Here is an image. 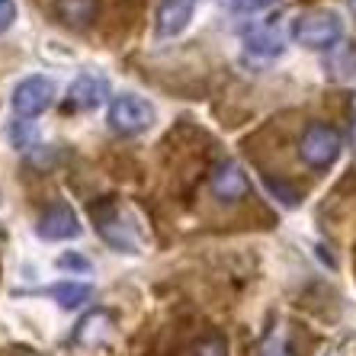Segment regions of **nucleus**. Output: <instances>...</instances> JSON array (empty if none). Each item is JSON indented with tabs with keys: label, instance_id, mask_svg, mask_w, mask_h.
Here are the masks:
<instances>
[{
	"label": "nucleus",
	"instance_id": "obj_5",
	"mask_svg": "<svg viewBox=\"0 0 356 356\" xmlns=\"http://www.w3.org/2000/svg\"><path fill=\"white\" fill-rule=\"evenodd\" d=\"M93 222H97L99 234L116 250H125V254H135V250H138V238H135V232L129 225H122V209H119L116 202L93 206Z\"/></svg>",
	"mask_w": 356,
	"mask_h": 356
},
{
	"label": "nucleus",
	"instance_id": "obj_13",
	"mask_svg": "<svg viewBox=\"0 0 356 356\" xmlns=\"http://www.w3.org/2000/svg\"><path fill=\"white\" fill-rule=\"evenodd\" d=\"M193 356H228V343L222 337H206L196 343Z\"/></svg>",
	"mask_w": 356,
	"mask_h": 356
},
{
	"label": "nucleus",
	"instance_id": "obj_17",
	"mask_svg": "<svg viewBox=\"0 0 356 356\" xmlns=\"http://www.w3.org/2000/svg\"><path fill=\"white\" fill-rule=\"evenodd\" d=\"M58 266H61V270H81V273H87V270H90V260L77 257V254H61Z\"/></svg>",
	"mask_w": 356,
	"mask_h": 356
},
{
	"label": "nucleus",
	"instance_id": "obj_3",
	"mask_svg": "<svg viewBox=\"0 0 356 356\" xmlns=\"http://www.w3.org/2000/svg\"><path fill=\"white\" fill-rule=\"evenodd\" d=\"M154 119H158L154 106L145 97H135V93H122V97H116L109 103V125L119 135L148 132L151 125H154Z\"/></svg>",
	"mask_w": 356,
	"mask_h": 356
},
{
	"label": "nucleus",
	"instance_id": "obj_12",
	"mask_svg": "<svg viewBox=\"0 0 356 356\" xmlns=\"http://www.w3.org/2000/svg\"><path fill=\"white\" fill-rule=\"evenodd\" d=\"M93 13V0H58V17L65 19L67 26H83Z\"/></svg>",
	"mask_w": 356,
	"mask_h": 356
},
{
	"label": "nucleus",
	"instance_id": "obj_9",
	"mask_svg": "<svg viewBox=\"0 0 356 356\" xmlns=\"http://www.w3.org/2000/svg\"><path fill=\"white\" fill-rule=\"evenodd\" d=\"M196 0H161L158 7V35L161 39H174L180 35L193 19Z\"/></svg>",
	"mask_w": 356,
	"mask_h": 356
},
{
	"label": "nucleus",
	"instance_id": "obj_16",
	"mask_svg": "<svg viewBox=\"0 0 356 356\" xmlns=\"http://www.w3.org/2000/svg\"><path fill=\"white\" fill-rule=\"evenodd\" d=\"M17 19V3L13 0H0V33H7Z\"/></svg>",
	"mask_w": 356,
	"mask_h": 356
},
{
	"label": "nucleus",
	"instance_id": "obj_7",
	"mask_svg": "<svg viewBox=\"0 0 356 356\" xmlns=\"http://www.w3.org/2000/svg\"><path fill=\"white\" fill-rule=\"evenodd\" d=\"M209 186H212V196L225 202H238L248 196V177L234 161H222L209 177Z\"/></svg>",
	"mask_w": 356,
	"mask_h": 356
},
{
	"label": "nucleus",
	"instance_id": "obj_14",
	"mask_svg": "<svg viewBox=\"0 0 356 356\" xmlns=\"http://www.w3.org/2000/svg\"><path fill=\"white\" fill-rule=\"evenodd\" d=\"M276 0H232V7L238 10V13H260V10H270Z\"/></svg>",
	"mask_w": 356,
	"mask_h": 356
},
{
	"label": "nucleus",
	"instance_id": "obj_8",
	"mask_svg": "<svg viewBox=\"0 0 356 356\" xmlns=\"http://www.w3.org/2000/svg\"><path fill=\"white\" fill-rule=\"evenodd\" d=\"M109 97V81L99 74H81L71 90H67V106L71 109H97Z\"/></svg>",
	"mask_w": 356,
	"mask_h": 356
},
{
	"label": "nucleus",
	"instance_id": "obj_1",
	"mask_svg": "<svg viewBox=\"0 0 356 356\" xmlns=\"http://www.w3.org/2000/svg\"><path fill=\"white\" fill-rule=\"evenodd\" d=\"M292 39L302 49L327 51L343 39V19L334 10H308L292 19Z\"/></svg>",
	"mask_w": 356,
	"mask_h": 356
},
{
	"label": "nucleus",
	"instance_id": "obj_4",
	"mask_svg": "<svg viewBox=\"0 0 356 356\" xmlns=\"http://www.w3.org/2000/svg\"><path fill=\"white\" fill-rule=\"evenodd\" d=\"M51 99H55V83L49 77H42V74L26 77V81L17 83V90H13V113L19 119H35L51 106Z\"/></svg>",
	"mask_w": 356,
	"mask_h": 356
},
{
	"label": "nucleus",
	"instance_id": "obj_11",
	"mask_svg": "<svg viewBox=\"0 0 356 356\" xmlns=\"http://www.w3.org/2000/svg\"><path fill=\"white\" fill-rule=\"evenodd\" d=\"M49 292L65 312L87 305V302L93 298V286H87V282H58V286H51Z\"/></svg>",
	"mask_w": 356,
	"mask_h": 356
},
{
	"label": "nucleus",
	"instance_id": "obj_6",
	"mask_svg": "<svg viewBox=\"0 0 356 356\" xmlns=\"http://www.w3.org/2000/svg\"><path fill=\"white\" fill-rule=\"evenodd\" d=\"M81 232H83L81 218H77V212L71 206H65V202L49 206L39 218V234L45 241H74V238H81Z\"/></svg>",
	"mask_w": 356,
	"mask_h": 356
},
{
	"label": "nucleus",
	"instance_id": "obj_18",
	"mask_svg": "<svg viewBox=\"0 0 356 356\" xmlns=\"http://www.w3.org/2000/svg\"><path fill=\"white\" fill-rule=\"evenodd\" d=\"M350 10H353V13H356V0H350Z\"/></svg>",
	"mask_w": 356,
	"mask_h": 356
},
{
	"label": "nucleus",
	"instance_id": "obj_2",
	"mask_svg": "<svg viewBox=\"0 0 356 356\" xmlns=\"http://www.w3.org/2000/svg\"><path fill=\"white\" fill-rule=\"evenodd\" d=\"M340 151H343V138L334 125L327 122H312L298 138V158L305 161L312 170H327L337 164Z\"/></svg>",
	"mask_w": 356,
	"mask_h": 356
},
{
	"label": "nucleus",
	"instance_id": "obj_15",
	"mask_svg": "<svg viewBox=\"0 0 356 356\" xmlns=\"http://www.w3.org/2000/svg\"><path fill=\"white\" fill-rule=\"evenodd\" d=\"M264 356H296V353H292L289 337H286V334H276V337L270 340V347H266Z\"/></svg>",
	"mask_w": 356,
	"mask_h": 356
},
{
	"label": "nucleus",
	"instance_id": "obj_10",
	"mask_svg": "<svg viewBox=\"0 0 356 356\" xmlns=\"http://www.w3.org/2000/svg\"><path fill=\"white\" fill-rule=\"evenodd\" d=\"M248 49L254 55H264V58H273V55H282L286 49V35H282V26L280 23H264V26H254L248 35Z\"/></svg>",
	"mask_w": 356,
	"mask_h": 356
}]
</instances>
